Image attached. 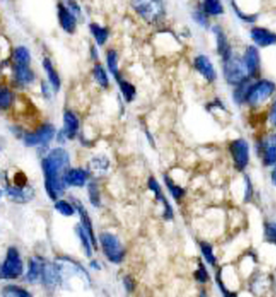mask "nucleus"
Listing matches in <instances>:
<instances>
[{
  "instance_id": "6e6552de",
  "label": "nucleus",
  "mask_w": 276,
  "mask_h": 297,
  "mask_svg": "<svg viewBox=\"0 0 276 297\" xmlns=\"http://www.w3.org/2000/svg\"><path fill=\"white\" fill-rule=\"evenodd\" d=\"M258 153L266 167L276 166V132L267 135L259 143Z\"/></svg>"
},
{
  "instance_id": "39448f33",
  "label": "nucleus",
  "mask_w": 276,
  "mask_h": 297,
  "mask_svg": "<svg viewBox=\"0 0 276 297\" xmlns=\"http://www.w3.org/2000/svg\"><path fill=\"white\" fill-rule=\"evenodd\" d=\"M23 273V262L18 249L9 247L6 254V260L1 267L2 279H17Z\"/></svg>"
},
{
  "instance_id": "ddd939ff",
  "label": "nucleus",
  "mask_w": 276,
  "mask_h": 297,
  "mask_svg": "<svg viewBox=\"0 0 276 297\" xmlns=\"http://www.w3.org/2000/svg\"><path fill=\"white\" fill-rule=\"evenodd\" d=\"M212 32L215 34V41H216V50L222 61L228 59L232 55L233 51L230 45L229 41L227 39L226 33L222 29V27L216 25L212 27Z\"/></svg>"
},
{
  "instance_id": "7ed1b4c3",
  "label": "nucleus",
  "mask_w": 276,
  "mask_h": 297,
  "mask_svg": "<svg viewBox=\"0 0 276 297\" xmlns=\"http://www.w3.org/2000/svg\"><path fill=\"white\" fill-rule=\"evenodd\" d=\"M276 90L275 83L268 80H260L250 85L247 92L246 103L257 106L268 100Z\"/></svg>"
},
{
  "instance_id": "79ce46f5",
  "label": "nucleus",
  "mask_w": 276,
  "mask_h": 297,
  "mask_svg": "<svg viewBox=\"0 0 276 297\" xmlns=\"http://www.w3.org/2000/svg\"><path fill=\"white\" fill-rule=\"evenodd\" d=\"M11 100H12V96H11V93H10L9 90L2 89L1 93H0V104H1V107L2 108L8 107L10 103H11Z\"/></svg>"
},
{
  "instance_id": "a18cd8bd",
  "label": "nucleus",
  "mask_w": 276,
  "mask_h": 297,
  "mask_svg": "<svg viewBox=\"0 0 276 297\" xmlns=\"http://www.w3.org/2000/svg\"><path fill=\"white\" fill-rule=\"evenodd\" d=\"M268 119H269L270 123L273 125V127H276V97L273 100V103H272V106H271Z\"/></svg>"
},
{
  "instance_id": "473e14b6",
  "label": "nucleus",
  "mask_w": 276,
  "mask_h": 297,
  "mask_svg": "<svg viewBox=\"0 0 276 297\" xmlns=\"http://www.w3.org/2000/svg\"><path fill=\"white\" fill-rule=\"evenodd\" d=\"M77 233L78 235L80 236V240H81V242H82L83 246L85 247V253L88 256H91V246H90V237H89L87 233L85 232V230L83 229L82 226H79L77 227Z\"/></svg>"
},
{
  "instance_id": "4468645a",
  "label": "nucleus",
  "mask_w": 276,
  "mask_h": 297,
  "mask_svg": "<svg viewBox=\"0 0 276 297\" xmlns=\"http://www.w3.org/2000/svg\"><path fill=\"white\" fill-rule=\"evenodd\" d=\"M74 206L78 209L79 214H80V219H81V222H82L83 229L85 230V232L87 233L90 240H91V243L94 245L95 249H97V241L94 236V229H93V224H91V219L89 216L88 212L85 210V208L83 206L80 201L77 200H73Z\"/></svg>"
},
{
  "instance_id": "f257e3e1",
  "label": "nucleus",
  "mask_w": 276,
  "mask_h": 297,
  "mask_svg": "<svg viewBox=\"0 0 276 297\" xmlns=\"http://www.w3.org/2000/svg\"><path fill=\"white\" fill-rule=\"evenodd\" d=\"M44 173V187L52 200H57L64 194L65 176L69 167V156L65 149L58 147L42 162Z\"/></svg>"
},
{
  "instance_id": "58836bf2",
  "label": "nucleus",
  "mask_w": 276,
  "mask_h": 297,
  "mask_svg": "<svg viewBox=\"0 0 276 297\" xmlns=\"http://www.w3.org/2000/svg\"><path fill=\"white\" fill-rule=\"evenodd\" d=\"M194 20L196 21L200 27H204V28H209V16L205 12H203L202 11H198V12H194Z\"/></svg>"
},
{
  "instance_id": "c756f323",
  "label": "nucleus",
  "mask_w": 276,
  "mask_h": 297,
  "mask_svg": "<svg viewBox=\"0 0 276 297\" xmlns=\"http://www.w3.org/2000/svg\"><path fill=\"white\" fill-rule=\"evenodd\" d=\"M94 74L100 85H101L102 87H105V88L108 86V77L106 75V71L102 65H95L94 68Z\"/></svg>"
},
{
  "instance_id": "7c9ffc66",
  "label": "nucleus",
  "mask_w": 276,
  "mask_h": 297,
  "mask_svg": "<svg viewBox=\"0 0 276 297\" xmlns=\"http://www.w3.org/2000/svg\"><path fill=\"white\" fill-rule=\"evenodd\" d=\"M233 6V10L235 12V15L238 17L241 21H243L245 23H247V24H253L256 22V19L258 18V15L257 14H247V13H245V12H242L239 6L236 5V4L232 2L231 3Z\"/></svg>"
},
{
  "instance_id": "a878e982",
  "label": "nucleus",
  "mask_w": 276,
  "mask_h": 297,
  "mask_svg": "<svg viewBox=\"0 0 276 297\" xmlns=\"http://www.w3.org/2000/svg\"><path fill=\"white\" fill-rule=\"evenodd\" d=\"M164 179L166 185L168 187L169 191H170L171 194L173 195V197L175 200H179L180 198H182L184 196L185 190L182 188H180L179 186L174 184L173 180L171 179L170 177L168 176V175H165Z\"/></svg>"
},
{
  "instance_id": "4be33fe9",
  "label": "nucleus",
  "mask_w": 276,
  "mask_h": 297,
  "mask_svg": "<svg viewBox=\"0 0 276 297\" xmlns=\"http://www.w3.org/2000/svg\"><path fill=\"white\" fill-rule=\"evenodd\" d=\"M251 84H252L251 80H248L235 87L234 94H233V99L235 104L241 106L242 104L246 103L247 92Z\"/></svg>"
},
{
  "instance_id": "1a4fd4ad",
  "label": "nucleus",
  "mask_w": 276,
  "mask_h": 297,
  "mask_svg": "<svg viewBox=\"0 0 276 297\" xmlns=\"http://www.w3.org/2000/svg\"><path fill=\"white\" fill-rule=\"evenodd\" d=\"M242 59L250 79H257L261 73V55L258 48L256 45H248Z\"/></svg>"
},
{
  "instance_id": "a211bd4d",
  "label": "nucleus",
  "mask_w": 276,
  "mask_h": 297,
  "mask_svg": "<svg viewBox=\"0 0 276 297\" xmlns=\"http://www.w3.org/2000/svg\"><path fill=\"white\" fill-rule=\"evenodd\" d=\"M6 193L12 200L19 203L27 202L33 196V189L31 188H8Z\"/></svg>"
},
{
  "instance_id": "9d476101",
  "label": "nucleus",
  "mask_w": 276,
  "mask_h": 297,
  "mask_svg": "<svg viewBox=\"0 0 276 297\" xmlns=\"http://www.w3.org/2000/svg\"><path fill=\"white\" fill-rule=\"evenodd\" d=\"M54 133H55V129L52 125H44L37 132L26 134L25 143L28 147L47 144L53 138Z\"/></svg>"
},
{
  "instance_id": "bb28decb",
  "label": "nucleus",
  "mask_w": 276,
  "mask_h": 297,
  "mask_svg": "<svg viewBox=\"0 0 276 297\" xmlns=\"http://www.w3.org/2000/svg\"><path fill=\"white\" fill-rule=\"evenodd\" d=\"M200 250L204 258L209 264L214 266L216 263V257H215L214 249L211 244H209L206 241H202L200 243Z\"/></svg>"
},
{
  "instance_id": "4c0bfd02",
  "label": "nucleus",
  "mask_w": 276,
  "mask_h": 297,
  "mask_svg": "<svg viewBox=\"0 0 276 297\" xmlns=\"http://www.w3.org/2000/svg\"><path fill=\"white\" fill-rule=\"evenodd\" d=\"M244 180H245V194H244V200H245L246 202H248V201L252 200V198H253V184H252V181H251V179H250L249 176H247V175L245 176Z\"/></svg>"
},
{
  "instance_id": "9b49d317",
  "label": "nucleus",
  "mask_w": 276,
  "mask_h": 297,
  "mask_svg": "<svg viewBox=\"0 0 276 297\" xmlns=\"http://www.w3.org/2000/svg\"><path fill=\"white\" fill-rule=\"evenodd\" d=\"M250 37L260 48H268L276 44V33L264 27H254L250 31Z\"/></svg>"
},
{
  "instance_id": "e433bc0d",
  "label": "nucleus",
  "mask_w": 276,
  "mask_h": 297,
  "mask_svg": "<svg viewBox=\"0 0 276 297\" xmlns=\"http://www.w3.org/2000/svg\"><path fill=\"white\" fill-rule=\"evenodd\" d=\"M265 237L267 241L276 245V222H268L266 224Z\"/></svg>"
},
{
  "instance_id": "412c9836",
  "label": "nucleus",
  "mask_w": 276,
  "mask_h": 297,
  "mask_svg": "<svg viewBox=\"0 0 276 297\" xmlns=\"http://www.w3.org/2000/svg\"><path fill=\"white\" fill-rule=\"evenodd\" d=\"M44 262L38 258H33L30 262L29 269L27 273V280L29 282H35L38 279V277H41L42 270H43Z\"/></svg>"
},
{
  "instance_id": "f03ea898",
  "label": "nucleus",
  "mask_w": 276,
  "mask_h": 297,
  "mask_svg": "<svg viewBox=\"0 0 276 297\" xmlns=\"http://www.w3.org/2000/svg\"><path fill=\"white\" fill-rule=\"evenodd\" d=\"M222 73L226 83L235 87L247 80H251L244 64L243 59L235 55V53H233L228 59L222 61Z\"/></svg>"
},
{
  "instance_id": "cd10ccee",
  "label": "nucleus",
  "mask_w": 276,
  "mask_h": 297,
  "mask_svg": "<svg viewBox=\"0 0 276 297\" xmlns=\"http://www.w3.org/2000/svg\"><path fill=\"white\" fill-rule=\"evenodd\" d=\"M106 60H107V65L109 70L113 74V76L117 78V80H120L119 77V68H118V56L117 53L114 50H109L106 55Z\"/></svg>"
},
{
  "instance_id": "37998d69",
  "label": "nucleus",
  "mask_w": 276,
  "mask_h": 297,
  "mask_svg": "<svg viewBox=\"0 0 276 297\" xmlns=\"http://www.w3.org/2000/svg\"><path fill=\"white\" fill-rule=\"evenodd\" d=\"M217 283L218 285H219V287H220V291H221V293L223 294L224 296L236 297V295H235V294H234V293H232V292H230L229 290H228V289H227V288H226V287H225V285H224L223 282L221 281V278H220V275H218Z\"/></svg>"
},
{
  "instance_id": "dca6fc26",
  "label": "nucleus",
  "mask_w": 276,
  "mask_h": 297,
  "mask_svg": "<svg viewBox=\"0 0 276 297\" xmlns=\"http://www.w3.org/2000/svg\"><path fill=\"white\" fill-rule=\"evenodd\" d=\"M148 187L155 194L156 199L163 203L165 208L164 217L167 220L173 219V209H172V207H171L170 204L168 202V200L166 199V197L162 194V189L159 187V183H158V181L153 177H151L149 180H148Z\"/></svg>"
},
{
  "instance_id": "f704fd0d",
  "label": "nucleus",
  "mask_w": 276,
  "mask_h": 297,
  "mask_svg": "<svg viewBox=\"0 0 276 297\" xmlns=\"http://www.w3.org/2000/svg\"><path fill=\"white\" fill-rule=\"evenodd\" d=\"M88 193L89 198H90V200H91V204H93V205L95 207L100 206V192H99V189H98L96 183L91 182L90 184H89Z\"/></svg>"
},
{
  "instance_id": "49530a36",
  "label": "nucleus",
  "mask_w": 276,
  "mask_h": 297,
  "mask_svg": "<svg viewBox=\"0 0 276 297\" xmlns=\"http://www.w3.org/2000/svg\"><path fill=\"white\" fill-rule=\"evenodd\" d=\"M271 182L273 183V185L276 186V166L273 167V169L271 172Z\"/></svg>"
},
{
  "instance_id": "c03bdc74",
  "label": "nucleus",
  "mask_w": 276,
  "mask_h": 297,
  "mask_svg": "<svg viewBox=\"0 0 276 297\" xmlns=\"http://www.w3.org/2000/svg\"><path fill=\"white\" fill-rule=\"evenodd\" d=\"M14 182L18 188H25L27 183V177L23 173H18L15 174Z\"/></svg>"
},
{
  "instance_id": "0eeeda50",
  "label": "nucleus",
  "mask_w": 276,
  "mask_h": 297,
  "mask_svg": "<svg viewBox=\"0 0 276 297\" xmlns=\"http://www.w3.org/2000/svg\"><path fill=\"white\" fill-rule=\"evenodd\" d=\"M132 4L136 12L148 22L158 20L164 14L163 5L159 1H134Z\"/></svg>"
},
{
  "instance_id": "c85d7f7f",
  "label": "nucleus",
  "mask_w": 276,
  "mask_h": 297,
  "mask_svg": "<svg viewBox=\"0 0 276 297\" xmlns=\"http://www.w3.org/2000/svg\"><path fill=\"white\" fill-rule=\"evenodd\" d=\"M119 83H120L121 93H122L125 100H127V102L132 101L134 96H135V87L132 84H130V83L127 82L125 80H119Z\"/></svg>"
},
{
  "instance_id": "2f4dec72",
  "label": "nucleus",
  "mask_w": 276,
  "mask_h": 297,
  "mask_svg": "<svg viewBox=\"0 0 276 297\" xmlns=\"http://www.w3.org/2000/svg\"><path fill=\"white\" fill-rule=\"evenodd\" d=\"M14 58L16 61L18 62V65H26L29 64L31 56L29 51L24 47H19L14 52Z\"/></svg>"
},
{
  "instance_id": "2eb2a0df",
  "label": "nucleus",
  "mask_w": 276,
  "mask_h": 297,
  "mask_svg": "<svg viewBox=\"0 0 276 297\" xmlns=\"http://www.w3.org/2000/svg\"><path fill=\"white\" fill-rule=\"evenodd\" d=\"M58 10H59V22H60L62 28L67 33H74L76 27L75 16L61 3L58 5Z\"/></svg>"
},
{
  "instance_id": "72a5a7b5",
  "label": "nucleus",
  "mask_w": 276,
  "mask_h": 297,
  "mask_svg": "<svg viewBox=\"0 0 276 297\" xmlns=\"http://www.w3.org/2000/svg\"><path fill=\"white\" fill-rule=\"evenodd\" d=\"M5 292L7 295H12V297H32L29 292L17 286L12 285L6 287L5 288Z\"/></svg>"
},
{
  "instance_id": "5701e85b",
  "label": "nucleus",
  "mask_w": 276,
  "mask_h": 297,
  "mask_svg": "<svg viewBox=\"0 0 276 297\" xmlns=\"http://www.w3.org/2000/svg\"><path fill=\"white\" fill-rule=\"evenodd\" d=\"M15 76L19 82L28 84L34 80L33 71L26 65H17L15 67Z\"/></svg>"
},
{
  "instance_id": "c9c22d12",
  "label": "nucleus",
  "mask_w": 276,
  "mask_h": 297,
  "mask_svg": "<svg viewBox=\"0 0 276 297\" xmlns=\"http://www.w3.org/2000/svg\"><path fill=\"white\" fill-rule=\"evenodd\" d=\"M55 209L59 211L61 215L65 216H71L74 214V209L71 204L66 202L65 200H59L55 204Z\"/></svg>"
},
{
  "instance_id": "b1692460",
  "label": "nucleus",
  "mask_w": 276,
  "mask_h": 297,
  "mask_svg": "<svg viewBox=\"0 0 276 297\" xmlns=\"http://www.w3.org/2000/svg\"><path fill=\"white\" fill-rule=\"evenodd\" d=\"M43 66L48 74V78H49V80H50L53 88L56 92L59 91V88H60V80H59V74H57L56 71L54 70L50 59H47V58L44 59Z\"/></svg>"
},
{
  "instance_id": "aec40b11",
  "label": "nucleus",
  "mask_w": 276,
  "mask_h": 297,
  "mask_svg": "<svg viewBox=\"0 0 276 297\" xmlns=\"http://www.w3.org/2000/svg\"><path fill=\"white\" fill-rule=\"evenodd\" d=\"M201 11L208 16H220L224 13V6L219 0H206L202 3Z\"/></svg>"
},
{
  "instance_id": "f3484780",
  "label": "nucleus",
  "mask_w": 276,
  "mask_h": 297,
  "mask_svg": "<svg viewBox=\"0 0 276 297\" xmlns=\"http://www.w3.org/2000/svg\"><path fill=\"white\" fill-rule=\"evenodd\" d=\"M79 121L74 113L67 111L64 115V128H63V134L68 139L74 138L76 134L77 131L79 129Z\"/></svg>"
},
{
  "instance_id": "ea45409f",
  "label": "nucleus",
  "mask_w": 276,
  "mask_h": 297,
  "mask_svg": "<svg viewBox=\"0 0 276 297\" xmlns=\"http://www.w3.org/2000/svg\"><path fill=\"white\" fill-rule=\"evenodd\" d=\"M195 278L200 283H205L209 280V273H208L205 266L201 262L199 264V268L195 272Z\"/></svg>"
},
{
  "instance_id": "de8ad7c7",
  "label": "nucleus",
  "mask_w": 276,
  "mask_h": 297,
  "mask_svg": "<svg viewBox=\"0 0 276 297\" xmlns=\"http://www.w3.org/2000/svg\"><path fill=\"white\" fill-rule=\"evenodd\" d=\"M274 286H275V289H276V277H275V279H274Z\"/></svg>"
},
{
  "instance_id": "f8f14e48",
  "label": "nucleus",
  "mask_w": 276,
  "mask_h": 297,
  "mask_svg": "<svg viewBox=\"0 0 276 297\" xmlns=\"http://www.w3.org/2000/svg\"><path fill=\"white\" fill-rule=\"evenodd\" d=\"M194 67L200 75L209 83L215 82L217 79V73L209 57L200 54L194 59Z\"/></svg>"
},
{
  "instance_id": "423d86ee",
  "label": "nucleus",
  "mask_w": 276,
  "mask_h": 297,
  "mask_svg": "<svg viewBox=\"0 0 276 297\" xmlns=\"http://www.w3.org/2000/svg\"><path fill=\"white\" fill-rule=\"evenodd\" d=\"M100 241L106 258L112 263H120L123 259L124 252L117 236L111 233H102Z\"/></svg>"
},
{
  "instance_id": "393cba45",
  "label": "nucleus",
  "mask_w": 276,
  "mask_h": 297,
  "mask_svg": "<svg viewBox=\"0 0 276 297\" xmlns=\"http://www.w3.org/2000/svg\"><path fill=\"white\" fill-rule=\"evenodd\" d=\"M90 29H91V33L94 36V38L96 39L98 44L102 45V44L106 41L107 37H108V32L106 28L101 27L98 24L90 25Z\"/></svg>"
},
{
  "instance_id": "6ab92c4d",
  "label": "nucleus",
  "mask_w": 276,
  "mask_h": 297,
  "mask_svg": "<svg viewBox=\"0 0 276 297\" xmlns=\"http://www.w3.org/2000/svg\"><path fill=\"white\" fill-rule=\"evenodd\" d=\"M87 174L83 169H71L65 174V182L74 187H82L85 185Z\"/></svg>"
},
{
  "instance_id": "20e7f679",
  "label": "nucleus",
  "mask_w": 276,
  "mask_h": 297,
  "mask_svg": "<svg viewBox=\"0 0 276 297\" xmlns=\"http://www.w3.org/2000/svg\"><path fill=\"white\" fill-rule=\"evenodd\" d=\"M228 148L236 170L243 172L250 161L249 145L247 141L243 138L235 139L230 142Z\"/></svg>"
},
{
  "instance_id": "a19ab883",
  "label": "nucleus",
  "mask_w": 276,
  "mask_h": 297,
  "mask_svg": "<svg viewBox=\"0 0 276 297\" xmlns=\"http://www.w3.org/2000/svg\"><path fill=\"white\" fill-rule=\"evenodd\" d=\"M91 164H93V168L94 170H105L108 168L109 162L106 158L100 157V158H95L91 162Z\"/></svg>"
}]
</instances>
